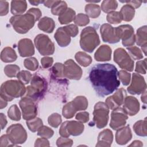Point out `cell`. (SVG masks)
<instances>
[{"mask_svg": "<svg viewBox=\"0 0 147 147\" xmlns=\"http://www.w3.org/2000/svg\"><path fill=\"white\" fill-rule=\"evenodd\" d=\"M113 141V134L110 129H105L99 133L96 146L109 147Z\"/></svg>", "mask_w": 147, "mask_h": 147, "instance_id": "21", "label": "cell"}, {"mask_svg": "<svg viewBox=\"0 0 147 147\" xmlns=\"http://www.w3.org/2000/svg\"><path fill=\"white\" fill-rule=\"evenodd\" d=\"M30 3H31L34 6H37L40 3H43L44 1H29Z\"/></svg>", "mask_w": 147, "mask_h": 147, "instance_id": "62", "label": "cell"}, {"mask_svg": "<svg viewBox=\"0 0 147 147\" xmlns=\"http://www.w3.org/2000/svg\"><path fill=\"white\" fill-rule=\"evenodd\" d=\"M111 49L107 45H101L95 52L94 58L98 61H106L111 59Z\"/></svg>", "mask_w": 147, "mask_h": 147, "instance_id": "24", "label": "cell"}, {"mask_svg": "<svg viewBox=\"0 0 147 147\" xmlns=\"http://www.w3.org/2000/svg\"><path fill=\"white\" fill-rule=\"evenodd\" d=\"M59 1H44L43 4L45 6L49 7V8H52L55 5H56Z\"/></svg>", "mask_w": 147, "mask_h": 147, "instance_id": "58", "label": "cell"}, {"mask_svg": "<svg viewBox=\"0 0 147 147\" xmlns=\"http://www.w3.org/2000/svg\"><path fill=\"white\" fill-rule=\"evenodd\" d=\"M9 11V3L6 1H0V15L3 16L6 15Z\"/></svg>", "mask_w": 147, "mask_h": 147, "instance_id": "54", "label": "cell"}, {"mask_svg": "<svg viewBox=\"0 0 147 147\" xmlns=\"http://www.w3.org/2000/svg\"><path fill=\"white\" fill-rule=\"evenodd\" d=\"M0 119H1V129H3L6 126L7 121L6 119V116L3 113L0 114Z\"/></svg>", "mask_w": 147, "mask_h": 147, "instance_id": "59", "label": "cell"}, {"mask_svg": "<svg viewBox=\"0 0 147 147\" xmlns=\"http://www.w3.org/2000/svg\"><path fill=\"white\" fill-rule=\"evenodd\" d=\"M54 37L58 45L61 47H67L70 44L71 37L65 31L64 27H60L56 30Z\"/></svg>", "mask_w": 147, "mask_h": 147, "instance_id": "22", "label": "cell"}, {"mask_svg": "<svg viewBox=\"0 0 147 147\" xmlns=\"http://www.w3.org/2000/svg\"><path fill=\"white\" fill-rule=\"evenodd\" d=\"M49 141L46 138L41 137L37 138L34 143V146H49Z\"/></svg>", "mask_w": 147, "mask_h": 147, "instance_id": "56", "label": "cell"}, {"mask_svg": "<svg viewBox=\"0 0 147 147\" xmlns=\"http://www.w3.org/2000/svg\"><path fill=\"white\" fill-rule=\"evenodd\" d=\"M132 138V133L129 125L123 126L118 129L115 134V141L119 145L126 144Z\"/></svg>", "mask_w": 147, "mask_h": 147, "instance_id": "20", "label": "cell"}, {"mask_svg": "<svg viewBox=\"0 0 147 147\" xmlns=\"http://www.w3.org/2000/svg\"><path fill=\"white\" fill-rule=\"evenodd\" d=\"M122 20L129 22L133 20L135 14V9L130 5L126 4L122 7L119 11Z\"/></svg>", "mask_w": 147, "mask_h": 147, "instance_id": "28", "label": "cell"}, {"mask_svg": "<svg viewBox=\"0 0 147 147\" xmlns=\"http://www.w3.org/2000/svg\"><path fill=\"white\" fill-rule=\"evenodd\" d=\"M136 36V41L138 46L142 48L145 56H146V46H147V38H146V26L144 25L139 28L137 30Z\"/></svg>", "mask_w": 147, "mask_h": 147, "instance_id": "23", "label": "cell"}, {"mask_svg": "<svg viewBox=\"0 0 147 147\" xmlns=\"http://www.w3.org/2000/svg\"><path fill=\"white\" fill-rule=\"evenodd\" d=\"M127 50L130 55L131 58L134 60H140L143 58V55L141 51L137 47L133 46L127 48Z\"/></svg>", "mask_w": 147, "mask_h": 147, "instance_id": "46", "label": "cell"}, {"mask_svg": "<svg viewBox=\"0 0 147 147\" xmlns=\"http://www.w3.org/2000/svg\"><path fill=\"white\" fill-rule=\"evenodd\" d=\"M18 50L21 57H29L34 54V45L29 38L20 40L18 43Z\"/></svg>", "mask_w": 147, "mask_h": 147, "instance_id": "18", "label": "cell"}, {"mask_svg": "<svg viewBox=\"0 0 147 147\" xmlns=\"http://www.w3.org/2000/svg\"><path fill=\"white\" fill-rule=\"evenodd\" d=\"M121 2L123 3H126L127 4L131 6L134 9H137L139 7L142 2L141 1H121Z\"/></svg>", "mask_w": 147, "mask_h": 147, "instance_id": "57", "label": "cell"}, {"mask_svg": "<svg viewBox=\"0 0 147 147\" xmlns=\"http://www.w3.org/2000/svg\"><path fill=\"white\" fill-rule=\"evenodd\" d=\"M118 35L122 40V44L124 47H131L136 41V36L133 28L130 25H122L116 28Z\"/></svg>", "mask_w": 147, "mask_h": 147, "instance_id": "11", "label": "cell"}, {"mask_svg": "<svg viewBox=\"0 0 147 147\" xmlns=\"http://www.w3.org/2000/svg\"><path fill=\"white\" fill-rule=\"evenodd\" d=\"M146 59L136 63L135 71L138 74H145L146 72Z\"/></svg>", "mask_w": 147, "mask_h": 147, "instance_id": "50", "label": "cell"}, {"mask_svg": "<svg viewBox=\"0 0 147 147\" xmlns=\"http://www.w3.org/2000/svg\"><path fill=\"white\" fill-rule=\"evenodd\" d=\"M129 146H143V144L140 141L135 140L130 145H129Z\"/></svg>", "mask_w": 147, "mask_h": 147, "instance_id": "61", "label": "cell"}, {"mask_svg": "<svg viewBox=\"0 0 147 147\" xmlns=\"http://www.w3.org/2000/svg\"><path fill=\"white\" fill-rule=\"evenodd\" d=\"M147 122L146 118L144 120L137 121L133 125V130L135 133L141 137H146L147 136Z\"/></svg>", "mask_w": 147, "mask_h": 147, "instance_id": "30", "label": "cell"}, {"mask_svg": "<svg viewBox=\"0 0 147 147\" xmlns=\"http://www.w3.org/2000/svg\"><path fill=\"white\" fill-rule=\"evenodd\" d=\"M75 24L79 26H84L90 22V19L87 14L79 13L74 19Z\"/></svg>", "mask_w": 147, "mask_h": 147, "instance_id": "43", "label": "cell"}, {"mask_svg": "<svg viewBox=\"0 0 147 147\" xmlns=\"http://www.w3.org/2000/svg\"><path fill=\"white\" fill-rule=\"evenodd\" d=\"M76 119L80 122L86 123L89 120V113L87 111H82L78 113L75 117Z\"/></svg>", "mask_w": 147, "mask_h": 147, "instance_id": "52", "label": "cell"}, {"mask_svg": "<svg viewBox=\"0 0 147 147\" xmlns=\"http://www.w3.org/2000/svg\"><path fill=\"white\" fill-rule=\"evenodd\" d=\"M84 128V125L79 121H67L61 124L59 134L64 137H68L70 135L78 136L83 133Z\"/></svg>", "mask_w": 147, "mask_h": 147, "instance_id": "8", "label": "cell"}, {"mask_svg": "<svg viewBox=\"0 0 147 147\" xmlns=\"http://www.w3.org/2000/svg\"><path fill=\"white\" fill-rule=\"evenodd\" d=\"M76 111H77L74 107L72 102H69L63 106L62 114L64 118L67 119H70L75 115Z\"/></svg>", "mask_w": 147, "mask_h": 147, "instance_id": "36", "label": "cell"}, {"mask_svg": "<svg viewBox=\"0 0 147 147\" xmlns=\"http://www.w3.org/2000/svg\"><path fill=\"white\" fill-rule=\"evenodd\" d=\"M88 2H91V3H92L93 2L92 1H88ZM100 1H94V2H99Z\"/></svg>", "mask_w": 147, "mask_h": 147, "instance_id": "64", "label": "cell"}, {"mask_svg": "<svg viewBox=\"0 0 147 147\" xmlns=\"http://www.w3.org/2000/svg\"><path fill=\"white\" fill-rule=\"evenodd\" d=\"M126 96V90L123 88H119L113 95L109 96L106 99L105 103L109 109L113 110L123 105Z\"/></svg>", "mask_w": 147, "mask_h": 147, "instance_id": "16", "label": "cell"}, {"mask_svg": "<svg viewBox=\"0 0 147 147\" xmlns=\"http://www.w3.org/2000/svg\"><path fill=\"white\" fill-rule=\"evenodd\" d=\"M141 100L143 103H144L145 104H146V91H145L143 93H142V95L141 97Z\"/></svg>", "mask_w": 147, "mask_h": 147, "instance_id": "63", "label": "cell"}, {"mask_svg": "<svg viewBox=\"0 0 147 147\" xmlns=\"http://www.w3.org/2000/svg\"><path fill=\"white\" fill-rule=\"evenodd\" d=\"M7 115L13 121H18L21 119V112L16 105H13L9 107L7 111Z\"/></svg>", "mask_w": 147, "mask_h": 147, "instance_id": "38", "label": "cell"}, {"mask_svg": "<svg viewBox=\"0 0 147 147\" xmlns=\"http://www.w3.org/2000/svg\"><path fill=\"white\" fill-rule=\"evenodd\" d=\"M76 110H85L88 107L87 99L84 96H78L71 101Z\"/></svg>", "mask_w": 147, "mask_h": 147, "instance_id": "33", "label": "cell"}, {"mask_svg": "<svg viewBox=\"0 0 147 147\" xmlns=\"http://www.w3.org/2000/svg\"><path fill=\"white\" fill-rule=\"evenodd\" d=\"M75 17V11L71 8H67L64 13L59 16L58 20L61 24H67L74 21Z\"/></svg>", "mask_w": 147, "mask_h": 147, "instance_id": "29", "label": "cell"}, {"mask_svg": "<svg viewBox=\"0 0 147 147\" xmlns=\"http://www.w3.org/2000/svg\"><path fill=\"white\" fill-rule=\"evenodd\" d=\"M37 21L36 18L29 10L24 14L16 15L10 19V22L13 29L20 34L26 33L33 27Z\"/></svg>", "mask_w": 147, "mask_h": 147, "instance_id": "3", "label": "cell"}, {"mask_svg": "<svg viewBox=\"0 0 147 147\" xmlns=\"http://www.w3.org/2000/svg\"><path fill=\"white\" fill-rule=\"evenodd\" d=\"M85 11L88 17L92 18H95L99 16L101 9L100 6L97 4L88 3L85 6Z\"/></svg>", "mask_w": 147, "mask_h": 147, "instance_id": "31", "label": "cell"}, {"mask_svg": "<svg viewBox=\"0 0 147 147\" xmlns=\"http://www.w3.org/2000/svg\"><path fill=\"white\" fill-rule=\"evenodd\" d=\"M114 61L121 68L129 72L133 71L134 61L124 49L119 48L115 50Z\"/></svg>", "mask_w": 147, "mask_h": 147, "instance_id": "9", "label": "cell"}, {"mask_svg": "<svg viewBox=\"0 0 147 147\" xmlns=\"http://www.w3.org/2000/svg\"><path fill=\"white\" fill-rule=\"evenodd\" d=\"M34 42L37 51L42 56L51 55L55 52L53 42L44 34L37 35L34 38Z\"/></svg>", "mask_w": 147, "mask_h": 147, "instance_id": "7", "label": "cell"}, {"mask_svg": "<svg viewBox=\"0 0 147 147\" xmlns=\"http://www.w3.org/2000/svg\"><path fill=\"white\" fill-rule=\"evenodd\" d=\"M6 134L10 141L16 146L24 143L28 137L25 129L20 123L10 126L6 130Z\"/></svg>", "mask_w": 147, "mask_h": 147, "instance_id": "6", "label": "cell"}, {"mask_svg": "<svg viewBox=\"0 0 147 147\" xmlns=\"http://www.w3.org/2000/svg\"><path fill=\"white\" fill-rule=\"evenodd\" d=\"M123 109L127 115H135L140 110V103L138 99L132 96H126L123 103Z\"/></svg>", "mask_w": 147, "mask_h": 147, "instance_id": "17", "label": "cell"}, {"mask_svg": "<svg viewBox=\"0 0 147 147\" xmlns=\"http://www.w3.org/2000/svg\"><path fill=\"white\" fill-rule=\"evenodd\" d=\"M38 28L44 32L52 33L55 28V23L53 20L50 17H44L40 19L38 23Z\"/></svg>", "mask_w": 147, "mask_h": 147, "instance_id": "25", "label": "cell"}, {"mask_svg": "<svg viewBox=\"0 0 147 147\" xmlns=\"http://www.w3.org/2000/svg\"><path fill=\"white\" fill-rule=\"evenodd\" d=\"M64 75L65 78L79 80L83 74L82 68L72 59L67 60L64 64Z\"/></svg>", "mask_w": 147, "mask_h": 147, "instance_id": "13", "label": "cell"}, {"mask_svg": "<svg viewBox=\"0 0 147 147\" xmlns=\"http://www.w3.org/2000/svg\"><path fill=\"white\" fill-rule=\"evenodd\" d=\"M64 64L60 63H56L52 68V75L53 78L57 79L65 78L64 75Z\"/></svg>", "mask_w": 147, "mask_h": 147, "instance_id": "34", "label": "cell"}, {"mask_svg": "<svg viewBox=\"0 0 147 147\" xmlns=\"http://www.w3.org/2000/svg\"><path fill=\"white\" fill-rule=\"evenodd\" d=\"M27 8V2L25 1H12L11 2V13L16 15L24 13Z\"/></svg>", "mask_w": 147, "mask_h": 147, "instance_id": "26", "label": "cell"}, {"mask_svg": "<svg viewBox=\"0 0 147 147\" xmlns=\"http://www.w3.org/2000/svg\"><path fill=\"white\" fill-rule=\"evenodd\" d=\"M19 105L22 110V117L25 120L28 121L36 117L37 114V106L36 100L24 96L20 100Z\"/></svg>", "mask_w": 147, "mask_h": 147, "instance_id": "10", "label": "cell"}, {"mask_svg": "<svg viewBox=\"0 0 147 147\" xmlns=\"http://www.w3.org/2000/svg\"><path fill=\"white\" fill-rule=\"evenodd\" d=\"M17 78L18 80L22 82L23 84H27L32 80V74L28 71L22 70L19 72Z\"/></svg>", "mask_w": 147, "mask_h": 147, "instance_id": "47", "label": "cell"}, {"mask_svg": "<svg viewBox=\"0 0 147 147\" xmlns=\"http://www.w3.org/2000/svg\"><path fill=\"white\" fill-rule=\"evenodd\" d=\"M99 44L100 39L95 28L87 26L82 30L80 34V45L83 51L92 53Z\"/></svg>", "mask_w": 147, "mask_h": 147, "instance_id": "4", "label": "cell"}, {"mask_svg": "<svg viewBox=\"0 0 147 147\" xmlns=\"http://www.w3.org/2000/svg\"><path fill=\"white\" fill-rule=\"evenodd\" d=\"M146 84L142 76L133 73L130 85L127 87V91L132 95H139L146 91Z\"/></svg>", "mask_w": 147, "mask_h": 147, "instance_id": "14", "label": "cell"}, {"mask_svg": "<svg viewBox=\"0 0 147 147\" xmlns=\"http://www.w3.org/2000/svg\"><path fill=\"white\" fill-rule=\"evenodd\" d=\"M100 32L102 40L110 44L117 43L120 41L116 28L113 27L109 24H103L100 28Z\"/></svg>", "mask_w": 147, "mask_h": 147, "instance_id": "15", "label": "cell"}, {"mask_svg": "<svg viewBox=\"0 0 147 147\" xmlns=\"http://www.w3.org/2000/svg\"><path fill=\"white\" fill-rule=\"evenodd\" d=\"M26 92V88L19 80H10L3 83L0 88V96L7 102L14 98L23 96Z\"/></svg>", "mask_w": 147, "mask_h": 147, "instance_id": "2", "label": "cell"}, {"mask_svg": "<svg viewBox=\"0 0 147 147\" xmlns=\"http://www.w3.org/2000/svg\"><path fill=\"white\" fill-rule=\"evenodd\" d=\"M118 71L111 64H98L89 72V80L99 96L104 97L112 94L120 85Z\"/></svg>", "mask_w": 147, "mask_h": 147, "instance_id": "1", "label": "cell"}, {"mask_svg": "<svg viewBox=\"0 0 147 147\" xmlns=\"http://www.w3.org/2000/svg\"><path fill=\"white\" fill-rule=\"evenodd\" d=\"M118 76L119 77V80L122 83V84L124 86H127L130 82L131 75L130 73L127 72L125 70H121L118 72Z\"/></svg>", "mask_w": 147, "mask_h": 147, "instance_id": "48", "label": "cell"}, {"mask_svg": "<svg viewBox=\"0 0 147 147\" xmlns=\"http://www.w3.org/2000/svg\"><path fill=\"white\" fill-rule=\"evenodd\" d=\"M109 109L103 102H99L94 106L93 111V122L99 129L105 127L109 121Z\"/></svg>", "mask_w": 147, "mask_h": 147, "instance_id": "5", "label": "cell"}, {"mask_svg": "<svg viewBox=\"0 0 147 147\" xmlns=\"http://www.w3.org/2000/svg\"><path fill=\"white\" fill-rule=\"evenodd\" d=\"M127 118V114L123 108L119 107L114 109L111 113L110 126L113 130H117L125 125Z\"/></svg>", "mask_w": 147, "mask_h": 147, "instance_id": "12", "label": "cell"}, {"mask_svg": "<svg viewBox=\"0 0 147 147\" xmlns=\"http://www.w3.org/2000/svg\"><path fill=\"white\" fill-rule=\"evenodd\" d=\"M73 144V141L68 137H59L56 141V145L59 147H71Z\"/></svg>", "mask_w": 147, "mask_h": 147, "instance_id": "49", "label": "cell"}, {"mask_svg": "<svg viewBox=\"0 0 147 147\" xmlns=\"http://www.w3.org/2000/svg\"><path fill=\"white\" fill-rule=\"evenodd\" d=\"M118 7V2L114 0L103 1L101 4V9L106 13L114 11Z\"/></svg>", "mask_w": 147, "mask_h": 147, "instance_id": "35", "label": "cell"}, {"mask_svg": "<svg viewBox=\"0 0 147 147\" xmlns=\"http://www.w3.org/2000/svg\"><path fill=\"white\" fill-rule=\"evenodd\" d=\"M62 119L61 115L58 113H53L48 118V122L49 125L53 127H57L61 123Z\"/></svg>", "mask_w": 147, "mask_h": 147, "instance_id": "44", "label": "cell"}, {"mask_svg": "<svg viewBox=\"0 0 147 147\" xmlns=\"http://www.w3.org/2000/svg\"><path fill=\"white\" fill-rule=\"evenodd\" d=\"M26 123L28 129L32 132L37 131L43 124L42 121L40 118L37 117L26 121Z\"/></svg>", "mask_w": 147, "mask_h": 147, "instance_id": "37", "label": "cell"}, {"mask_svg": "<svg viewBox=\"0 0 147 147\" xmlns=\"http://www.w3.org/2000/svg\"><path fill=\"white\" fill-rule=\"evenodd\" d=\"M30 86L34 90L39 98L44 95L47 90L46 80L37 74H35L32 78Z\"/></svg>", "mask_w": 147, "mask_h": 147, "instance_id": "19", "label": "cell"}, {"mask_svg": "<svg viewBox=\"0 0 147 147\" xmlns=\"http://www.w3.org/2000/svg\"><path fill=\"white\" fill-rule=\"evenodd\" d=\"M20 70V67L15 64L7 65L4 68V72L5 75L9 78L17 77Z\"/></svg>", "mask_w": 147, "mask_h": 147, "instance_id": "40", "label": "cell"}, {"mask_svg": "<svg viewBox=\"0 0 147 147\" xmlns=\"http://www.w3.org/2000/svg\"><path fill=\"white\" fill-rule=\"evenodd\" d=\"M107 21L112 24H118L122 21L121 15L119 11H112L107 14L106 17Z\"/></svg>", "mask_w": 147, "mask_h": 147, "instance_id": "41", "label": "cell"}, {"mask_svg": "<svg viewBox=\"0 0 147 147\" xmlns=\"http://www.w3.org/2000/svg\"><path fill=\"white\" fill-rule=\"evenodd\" d=\"M64 28L67 32V33L70 36V37H75L78 34L79 29L76 25L70 24L65 26H64Z\"/></svg>", "mask_w": 147, "mask_h": 147, "instance_id": "51", "label": "cell"}, {"mask_svg": "<svg viewBox=\"0 0 147 147\" xmlns=\"http://www.w3.org/2000/svg\"><path fill=\"white\" fill-rule=\"evenodd\" d=\"M7 105V101L3 99L2 97L0 96V109H2L6 107Z\"/></svg>", "mask_w": 147, "mask_h": 147, "instance_id": "60", "label": "cell"}, {"mask_svg": "<svg viewBox=\"0 0 147 147\" xmlns=\"http://www.w3.org/2000/svg\"><path fill=\"white\" fill-rule=\"evenodd\" d=\"M17 58L15 51L11 47L4 48L1 53V59L5 63H11L16 60Z\"/></svg>", "mask_w": 147, "mask_h": 147, "instance_id": "27", "label": "cell"}, {"mask_svg": "<svg viewBox=\"0 0 147 147\" xmlns=\"http://www.w3.org/2000/svg\"><path fill=\"white\" fill-rule=\"evenodd\" d=\"M76 61L83 67H87L92 63L91 57L83 52H78L75 55Z\"/></svg>", "mask_w": 147, "mask_h": 147, "instance_id": "32", "label": "cell"}, {"mask_svg": "<svg viewBox=\"0 0 147 147\" xmlns=\"http://www.w3.org/2000/svg\"><path fill=\"white\" fill-rule=\"evenodd\" d=\"M53 63V59L51 57L45 56L41 59V65L44 68H48L52 66Z\"/></svg>", "mask_w": 147, "mask_h": 147, "instance_id": "55", "label": "cell"}, {"mask_svg": "<svg viewBox=\"0 0 147 147\" xmlns=\"http://www.w3.org/2000/svg\"><path fill=\"white\" fill-rule=\"evenodd\" d=\"M54 134L53 130L47 126H42L37 130V135L44 138H50Z\"/></svg>", "mask_w": 147, "mask_h": 147, "instance_id": "45", "label": "cell"}, {"mask_svg": "<svg viewBox=\"0 0 147 147\" xmlns=\"http://www.w3.org/2000/svg\"><path fill=\"white\" fill-rule=\"evenodd\" d=\"M67 9V5L65 1H59L51 9L52 14L55 16H60L64 13Z\"/></svg>", "mask_w": 147, "mask_h": 147, "instance_id": "39", "label": "cell"}, {"mask_svg": "<svg viewBox=\"0 0 147 147\" xmlns=\"http://www.w3.org/2000/svg\"><path fill=\"white\" fill-rule=\"evenodd\" d=\"M14 146V145L9 140L7 134H4L0 138V147H7V146Z\"/></svg>", "mask_w": 147, "mask_h": 147, "instance_id": "53", "label": "cell"}, {"mask_svg": "<svg viewBox=\"0 0 147 147\" xmlns=\"http://www.w3.org/2000/svg\"><path fill=\"white\" fill-rule=\"evenodd\" d=\"M24 66L29 70L34 71L38 67V62L35 57H29L24 60Z\"/></svg>", "mask_w": 147, "mask_h": 147, "instance_id": "42", "label": "cell"}]
</instances>
